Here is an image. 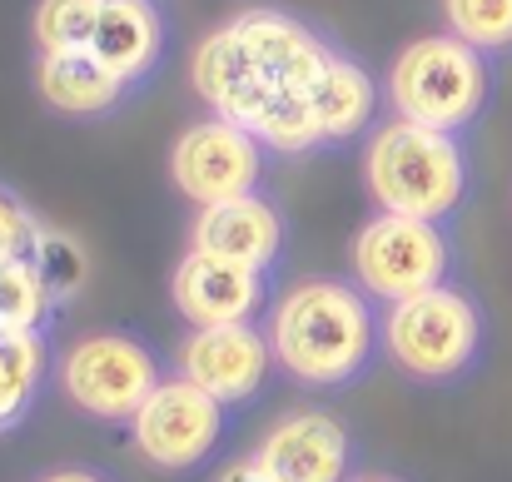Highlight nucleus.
<instances>
[{"mask_svg": "<svg viewBox=\"0 0 512 482\" xmlns=\"http://www.w3.org/2000/svg\"><path fill=\"white\" fill-rule=\"evenodd\" d=\"M269 343L289 378L339 388L373 353V314L363 294L339 279H304L279 299Z\"/></svg>", "mask_w": 512, "mask_h": 482, "instance_id": "obj_1", "label": "nucleus"}, {"mask_svg": "<svg viewBox=\"0 0 512 482\" xmlns=\"http://www.w3.org/2000/svg\"><path fill=\"white\" fill-rule=\"evenodd\" d=\"M368 194L383 204V214H408V219H443L468 184V164L453 135L393 120L373 135L368 160H363Z\"/></svg>", "mask_w": 512, "mask_h": 482, "instance_id": "obj_2", "label": "nucleus"}, {"mask_svg": "<svg viewBox=\"0 0 512 482\" xmlns=\"http://www.w3.org/2000/svg\"><path fill=\"white\" fill-rule=\"evenodd\" d=\"M388 95H393L398 120L453 135L488 100V60L478 45L458 35L413 40L388 70Z\"/></svg>", "mask_w": 512, "mask_h": 482, "instance_id": "obj_3", "label": "nucleus"}, {"mask_svg": "<svg viewBox=\"0 0 512 482\" xmlns=\"http://www.w3.org/2000/svg\"><path fill=\"white\" fill-rule=\"evenodd\" d=\"M383 338H388V353L403 373L443 383V378H458L478 358L483 319H478L468 294L438 284L428 294H413V299L393 304L388 323H383Z\"/></svg>", "mask_w": 512, "mask_h": 482, "instance_id": "obj_4", "label": "nucleus"}, {"mask_svg": "<svg viewBox=\"0 0 512 482\" xmlns=\"http://www.w3.org/2000/svg\"><path fill=\"white\" fill-rule=\"evenodd\" d=\"M353 274L373 299L403 304L413 294H428L448 274V239L433 219L408 214H378L353 239Z\"/></svg>", "mask_w": 512, "mask_h": 482, "instance_id": "obj_5", "label": "nucleus"}, {"mask_svg": "<svg viewBox=\"0 0 512 482\" xmlns=\"http://www.w3.org/2000/svg\"><path fill=\"white\" fill-rule=\"evenodd\" d=\"M160 383L150 348L130 333H90L60 358V388L90 418H135Z\"/></svg>", "mask_w": 512, "mask_h": 482, "instance_id": "obj_6", "label": "nucleus"}, {"mask_svg": "<svg viewBox=\"0 0 512 482\" xmlns=\"http://www.w3.org/2000/svg\"><path fill=\"white\" fill-rule=\"evenodd\" d=\"M219 408H224V403L209 398L199 383L170 378V383H160V388L145 398V408L130 418L135 448H140L155 468L184 473V468L204 463L209 448L219 443V428H224V413H219Z\"/></svg>", "mask_w": 512, "mask_h": 482, "instance_id": "obj_7", "label": "nucleus"}, {"mask_svg": "<svg viewBox=\"0 0 512 482\" xmlns=\"http://www.w3.org/2000/svg\"><path fill=\"white\" fill-rule=\"evenodd\" d=\"M170 174L179 184V194H189L199 209L254 194L259 184V140L234 125V120H199L179 135L170 155Z\"/></svg>", "mask_w": 512, "mask_h": 482, "instance_id": "obj_8", "label": "nucleus"}, {"mask_svg": "<svg viewBox=\"0 0 512 482\" xmlns=\"http://www.w3.org/2000/svg\"><path fill=\"white\" fill-rule=\"evenodd\" d=\"M269 358H274V343L254 323H219V328H194L184 338L179 373L219 403H244L249 393H259Z\"/></svg>", "mask_w": 512, "mask_h": 482, "instance_id": "obj_9", "label": "nucleus"}, {"mask_svg": "<svg viewBox=\"0 0 512 482\" xmlns=\"http://www.w3.org/2000/svg\"><path fill=\"white\" fill-rule=\"evenodd\" d=\"M174 309L194 328H219V323H249L264 304V269L189 249L174 269Z\"/></svg>", "mask_w": 512, "mask_h": 482, "instance_id": "obj_10", "label": "nucleus"}, {"mask_svg": "<svg viewBox=\"0 0 512 482\" xmlns=\"http://www.w3.org/2000/svg\"><path fill=\"white\" fill-rule=\"evenodd\" d=\"M194 90L209 110H219V120H234L244 130H254V120L264 115V105L274 100L279 85H269V75L254 65V55L244 50V40L224 25L214 30L199 50H194Z\"/></svg>", "mask_w": 512, "mask_h": 482, "instance_id": "obj_11", "label": "nucleus"}, {"mask_svg": "<svg viewBox=\"0 0 512 482\" xmlns=\"http://www.w3.org/2000/svg\"><path fill=\"white\" fill-rule=\"evenodd\" d=\"M254 463L274 482H343L348 473V433L329 413H289L269 428Z\"/></svg>", "mask_w": 512, "mask_h": 482, "instance_id": "obj_12", "label": "nucleus"}, {"mask_svg": "<svg viewBox=\"0 0 512 482\" xmlns=\"http://www.w3.org/2000/svg\"><path fill=\"white\" fill-rule=\"evenodd\" d=\"M229 30L244 40V50L254 55V65L269 75V85L279 90H314V80L324 75V65L334 60V50L309 35L299 20L279 15V10H249L239 20H229Z\"/></svg>", "mask_w": 512, "mask_h": 482, "instance_id": "obj_13", "label": "nucleus"}, {"mask_svg": "<svg viewBox=\"0 0 512 482\" xmlns=\"http://www.w3.org/2000/svg\"><path fill=\"white\" fill-rule=\"evenodd\" d=\"M279 244H284V224H279L274 204L259 199V194L209 204L194 219V249L249 264V269H269L279 259Z\"/></svg>", "mask_w": 512, "mask_h": 482, "instance_id": "obj_14", "label": "nucleus"}, {"mask_svg": "<svg viewBox=\"0 0 512 482\" xmlns=\"http://www.w3.org/2000/svg\"><path fill=\"white\" fill-rule=\"evenodd\" d=\"M35 85H40L45 105L60 110V115H105V110L125 95V80H120L95 50H55V55H40Z\"/></svg>", "mask_w": 512, "mask_h": 482, "instance_id": "obj_15", "label": "nucleus"}, {"mask_svg": "<svg viewBox=\"0 0 512 482\" xmlns=\"http://www.w3.org/2000/svg\"><path fill=\"white\" fill-rule=\"evenodd\" d=\"M160 40H165V25H160V10L150 0H100V20H95V35H90V50L130 85L140 80L155 55H160Z\"/></svg>", "mask_w": 512, "mask_h": 482, "instance_id": "obj_16", "label": "nucleus"}, {"mask_svg": "<svg viewBox=\"0 0 512 482\" xmlns=\"http://www.w3.org/2000/svg\"><path fill=\"white\" fill-rule=\"evenodd\" d=\"M309 105H314V115H319L324 140H348V135H358V130L368 125V115H373V80H368L353 60L334 55V60L324 65V75L314 80Z\"/></svg>", "mask_w": 512, "mask_h": 482, "instance_id": "obj_17", "label": "nucleus"}, {"mask_svg": "<svg viewBox=\"0 0 512 482\" xmlns=\"http://www.w3.org/2000/svg\"><path fill=\"white\" fill-rule=\"evenodd\" d=\"M45 343L40 333H0V428H15L40 388Z\"/></svg>", "mask_w": 512, "mask_h": 482, "instance_id": "obj_18", "label": "nucleus"}, {"mask_svg": "<svg viewBox=\"0 0 512 482\" xmlns=\"http://www.w3.org/2000/svg\"><path fill=\"white\" fill-rule=\"evenodd\" d=\"M249 135L259 145H269V150H284V155H304V150H314L324 140L319 115H314L304 90H274V100L264 105V115L254 120Z\"/></svg>", "mask_w": 512, "mask_h": 482, "instance_id": "obj_19", "label": "nucleus"}, {"mask_svg": "<svg viewBox=\"0 0 512 482\" xmlns=\"http://www.w3.org/2000/svg\"><path fill=\"white\" fill-rule=\"evenodd\" d=\"M50 289L40 279V269L25 259H0V333H40V323L50 314Z\"/></svg>", "mask_w": 512, "mask_h": 482, "instance_id": "obj_20", "label": "nucleus"}, {"mask_svg": "<svg viewBox=\"0 0 512 482\" xmlns=\"http://www.w3.org/2000/svg\"><path fill=\"white\" fill-rule=\"evenodd\" d=\"M95 20H100V0H40V5H35V40H40V55H55V50H90Z\"/></svg>", "mask_w": 512, "mask_h": 482, "instance_id": "obj_21", "label": "nucleus"}, {"mask_svg": "<svg viewBox=\"0 0 512 482\" xmlns=\"http://www.w3.org/2000/svg\"><path fill=\"white\" fill-rule=\"evenodd\" d=\"M30 264L40 269L50 299H75V294L85 289V274H90L85 249H80L70 234H60V229H40V234H35V244H30Z\"/></svg>", "mask_w": 512, "mask_h": 482, "instance_id": "obj_22", "label": "nucleus"}, {"mask_svg": "<svg viewBox=\"0 0 512 482\" xmlns=\"http://www.w3.org/2000/svg\"><path fill=\"white\" fill-rule=\"evenodd\" d=\"M443 15H448V35L478 50L512 45V0H443Z\"/></svg>", "mask_w": 512, "mask_h": 482, "instance_id": "obj_23", "label": "nucleus"}, {"mask_svg": "<svg viewBox=\"0 0 512 482\" xmlns=\"http://www.w3.org/2000/svg\"><path fill=\"white\" fill-rule=\"evenodd\" d=\"M35 234H40V224L30 219V209L10 189H0V259H25Z\"/></svg>", "mask_w": 512, "mask_h": 482, "instance_id": "obj_24", "label": "nucleus"}, {"mask_svg": "<svg viewBox=\"0 0 512 482\" xmlns=\"http://www.w3.org/2000/svg\"><path fill=\"white\" fill-rule=\"evenodd\" d=\"M214 482H274V478H269V473H264V468L249 458V463H229V468H224V473H219Z\"/></svg>", "mask_w": 512, "mask_h": 482, "instance_id": "obj_25", "label": "nucleus"}, {"mask_svg": "<svg viewBox=\"0 0 512 482\" xmlns=\"http://www.w3.org/2000/svg\"><path fill=\"white\" fill-rule=\"evenodd\" d=\"M40 482H105L100 473H85V468H60V473H50V478Z\"/></svg>", "mask_w": 512, "mask_h": 482, "instance_id": "obj_26", "label": "nucleus"}, {"mask_svg": "<svg viewBox=\"0 0 512 482\" xmlns=\"http://www.w3.org/2000/svg\"><path fill=\"white\" fill-rule=\"evenodd\" d=\"M358 482H398V478H358Z\"/></svg>", "mask_w": 512, "mask_h": 482, "instance_id": "obj_27", "label": "nucleus"}]
</instances>
